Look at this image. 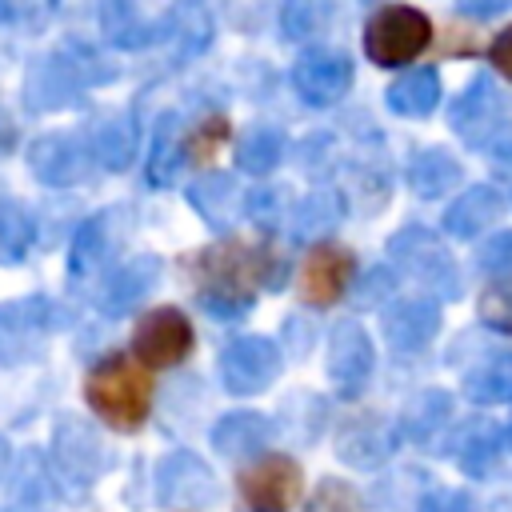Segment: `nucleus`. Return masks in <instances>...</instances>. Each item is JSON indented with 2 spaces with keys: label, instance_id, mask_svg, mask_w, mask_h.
<instances>
[{
  "label": "nucleus",
  "instance_id": "obj_1",
  "mask_svg": "<svg viewBox=\"0 0 512 512\" xmlns=\"http://www.w3.org/2000/svg\"><path fill=\"white\" fill-rule=\"evenodd\" d=\"M192 276L200 288V304L216 316H240L248 312L252 296L260 288H276L284 280V264L272 248L248 244V240H224L216 248L196 252Z\"/></svg>",
  "mask_w": 512,
  "mask_h": 512
},
{
  "label": "nucleus",
  "instance_id": "obj_2",
  "mask_svg": "<svg viewBox=\"0 0 512 512\" xmlns=\"http://www.w3.org/2000/svg\"><path fill=\"white\" fill-rule=\"evenodd\" d=\"M84 396L92 404V412L112 424L116 432H136L148 416V404H152V384H148V372L140 360L132 356H104L88 380H84Z\"/></svg>",
  "mask_w": 512,
  "mask_h": 512
},
{
  "label": "nucleus",
  "instance_id": "obj_3",
  "mask_svg": "<svg viewBox=\"0 0 512 512\" xmlns=\"http://www.w3.org/2000/svg\"><path fill=\"white\" fill-rule=\"evenodd\" d=\"M432 40V24L412 4H384L364 24V52L380 68H400L416 60Z\"/></svg>",
  "mask_w": 512,
  "mask_h": 512
},
{
  "label": "nucleus",
  "instance_id": "obj_4",
  "mask_svg": "<svg viewBox=\"0 0 512 512\" xmlns=\"http://www.w3.org/2000/svg\"><path fill=\"white\" fill-rule=\"evenodd\" d=\"M388 256L424 288L440 292V296H456V264L448 256V248L440 244V236H432L420 224L400 228L388 240Z\"/></svg>",
  "mask_w": 512,
  "mask_h": 512
},
{
  "label": "nucleus",
  "instance_id": "obj_5",
  "mask_svg": "<svg viewBox=\"0 0 512 512\" xmlns=\"http://www.w3.org/2000/svg\"><path fill=\"white\" fill-rule=\"evenodd\" d=\"M300 468L292 456H256L240 468L236 492L248 512H288L300 500Z\"/></svg>",
  "mask_w": 512,
  "mask_h": 512
},
{
  "label": "nucleus",
  "instance_id": "obj_6",
  "mask_svg": "<svg viewBox=\"0 0 512 512\" xmlns=\"http://www.w3.org/2000/svg\"><path fill=\"white\" fill-rule=\"evenodd\" d=\"M52 328V304L44 296H24L0 304V364L36 360Z\"/></svg>",
  "mask_w": 512,
  "mask_h": 512
},
{
  "label": "nucleus",
  "instance_id": "obj_7",
  "mask_svg": "<svg viewBox=\"0 0 512 512\" xmlns=\"http://www.w3.org/2000/svg\"><path fill=\"white\" fill-rule=\"evenodd\" d=\"M192 324L180 308H152L132 336V352L144 368H172L192 352Z\"/></svg>",
  "mask_w": 512,
  "mask_h": 512
},
{
  "label": "nucleus",
  "instance_id": "obj_8",
  "mask_svg": "<svg viewBox=\"0 0 512 512\" xmlns=\"http://www.w3.org/2000/svg\"><path fill=\"white\" fill-rule=\"evenodd\" d=\"M280 376V348L268 336H240L220 352V380L236 396H256Z\"/></svg>",
  "mask_w": 512,
  "mask_h": 512
},
{
  "label": "nucleus",
  "instance_id": "obj_9",
  "mask_svg": "<svg viewBox=\"0 0 512 512\" xmlns=\"http://www.w3.org/2000/svg\"><path fill=\"white\" fill-rule=\"evenodd\" d=\"M292 88L308 108H328L352 88V60L340 48H308L292 64Z\"/></svg>",
  "mask_w": 512,
  "mask_h": 512
},
{
  "label": "nucleus",
  "instance_id": "obj_10",
  "mask_svg": "<svg viewBox=\"0 0 512 512\" xmlns=\"http://www.w3.org/2000/svg\"><path fill=\"white\" fill-rule=\"evenodd\" d=\"M500 116H504V96H500V88L492 84L488 72L472 76V84L460 92V100L448 112L452 132L464 144H472V148H480V144H488V140H496L504 132L500 128Z\"/></svg>",
  "mask_w": 512,
  "mask_h": 512
},
{
  "label": "nucleus",
  "instance_id": "obj_11",
  "mask_svg": "<svg viewBox=\"0 0 512 512\" xmlns=\"http://www.w3.org/2000/svg\"><path fill=\"white\" fill-rule=\"evenodd\" d=\"M328 376L340 396H360L372 376V340L356 320H340L328 340Z\"/></svg>",
  "mask_w": 512,
  "mask_h": 512
},
{
  "label": "nucleus",
  "instance_id": "obj_12",
  "mask_svg": "<svg viewBox=\"0 0 512 512\" xmlns=\"http://www.w3.org/2000/svg\"><path fill=\"white\" fill-rule=\"evenodd\" d=\"M28 168L40 184L68 188V184L88 176V144L80 136H64V132L40 136L28 148Z\"/></svg>",
  "mask_w": 512,
  "mask_h": 512
},
{
  "label": "nucleus",
  "instance_id": "obj_13",
  "mask_svg": "<svg viewBox=\"0 0 512 512\" xmlns=\"http://www.w3.org/2000/svg\"><path fill=\"white\" fill-rule=\"evenodd\" d=\"M348 280H352V252L340 244H316L300 268V296L312 308H328L344 296Z\"/></svg>",
  "mask_w": 512,
  "mask_h": 512
},
{
  "label": "nucleus",
  "instance_id": "obj_14",
  "mask_svg": "<svg viewBox=\"0 0 512 512\" xmlns=\"http://www.w3.org/2000/svg\"><path fill=\"white\" fill-rule=\"evenodd\" d=\"M156 280H160V260H156L152 252L132 256V260H124V264L104 280L96 304H100V312H112V316H116V312H128L132 304H140V300L156 288Z\"/></svg>",
  "mask_w": 512,
  "mask_h": 512
},
{
  "label": "nucleus",
  "instance_id": "obj_15",
  "mask_svg": "<svg viewBox=\"0 0 512 512\" xmlns=\"http://www.w3.org/2000/svg\"><path fill=\"white\" fill-rule=\"evenodd\" d=\"M500 212H504V200H500V192L492 188V184H472L468 192H460L452 204H448V212H444V232L448 236H456V240H476L484 228H492L496 220H500Z\"/></svg>",
  "mask_w": 512,
  "mask_h": 512
},
{
  "label": "nucleus",
  "instance_id": "obj_16",
  "mask_svg": "<svg viewBox=\"0 0 512 512\" xmlns=\"http://www.w3.org/2000/svg\"><path fill=\"white\" fill-rule=\"evenodd\" d=\"M156 492L164 504H208L216 484L208 476V468L192 456V452H176L160 464V476H156Z\"/></svg>",
  "mask_w": 512,
  "mask_h": 512
},
{
  "label": "nucleus",
  "instance_id": "obj_17",
  "mask_svg": "<svg viewBox=\"0 0 512 512\" xmlns=\"http://www.w3.org/2000/svg\"><path fill=\"white\" fill-rule=\"evenodd\" d=\"M440 332V308L432 300H400L384 312V336L400 352H420Z\"/></svg>",
  "mask_w": 512,
  "mask_h": 512
},
{
  "label": "nucleus",
  "instance_id": "obj_18",
  "mask_svg": "<svg viewBox=\"0 0 512 512\" xmlns=\"http://www.w3.org/2000/svg\"><path fill=\"white\" fill-rule=\"evenodd\" d=\"M80 80L76 72L68 68L64 56H52V60H40L32 64L28 72V84H24V96H28V108L32 112H56V108H68L76 96H80Z\"/></svg>",
  "mask_w": 512,
  "mask_h": 512
},
{
  "label": "nucleus",
  "instance_id": "obj_19",
  "mask_svg": "<svg viewBox=\"0 0 512 512\" xmlns=\"http://www.w3.org/2000/svg\"><path fill=\"white\" fill-rule=\"evenodd\" d=\"M460 180H464V172L448 148H420L408 164V184L420 200H436V196L460 188Z\"/></svg>",
  "mask_w": 512,
  "mask_h": 512
},
{
  "label": "nucleus",
  "instance_id": "obj_20",
  "mask_svg": "<svg viewBox=\"0 0 512 512\" xmlns=\"http://www.w3.org/2000/svg\"><path fill=\"white\" fill-rule=\"evenodd\" d=\"M180 156H184V128H180L176 112H164V116H156V124H152V140H148V156H144V176H148V184L164 188V184L176 176Z\"/></svg>",
  "mask_w": 512,
  "mask_h": 512
},
{
  "label": "nucleus",
  "instance_id": "obj_21",
  "mask_svg": "<svg viewBox=\"0 0 512 512\" xmlns=\"http://www.w3.org/2000/svg\"><path fill=\"white\" fill-rule=\"evenodd\" d=\"M188 200H192V208H196L212 228H232V224H236L240 192H236V180H232V176H224V172H208V176L192 180Z\"/></svg>",
  "mask_w": 512,
  "mask_h": 512
},
{
  "label": "nucleus",
  "instance_id": "obj_22",
  "mask_svg": "<svg viewBox=\"0 0 512 512\" xmlns=\"http://www.w3.org/2000/svg\"><path fill=\"white\" fill-rule=\"evenodd\" d=\"M268 440H272V424H268L260 412H228V416L216 420V428H212L216 452H224V456H232V460L260 452Z\"/></svg>",
  "mask_w": 512,
  "mask_h": 512
},
{
  "label": "nucleus",
  "instance_id": "obj_23",
  "mask_svg": "<svg viewBox=\"0 0 512 512\" xmlns=\"http://www.w3.org/2000/svg\"><path fill=\"white\" fill-rule=\"evenodd\" d=\"M100 32L116 48H144L160 40V24H148L132 0H104L100 4Z\"/></svg>",
  "mask_w": 512,
  "mask_h": 512
},
{
  "label": "nucleus",
  "instance_id": "obj_24",
  "mask_svg": "<svg viewBox=\"0 0 512 512\" xmlns=\"http://www.w3.org/2000/svg\"><path fill=\"white\" fill-rule=\"evenodd\" d=\"M340 220H344V200H340V192H332V188L308 192V196L292 208V216H288L296 240H324L328 232H336Z\"/></svg>",
  "mask_w": 512,
  "mask_h": 512
},
{
  "label": "nucleus",
  "instance_id": "obj_25",
  "mask_svg": "<svg viewBox=\"0 0 512 512\" xmlns=\"http://www.w3.org/2000/svg\"><path fill=\"white\" fill-rule=\"evenodd\" d=\"M440 104V76L436 68H412L400 72V80H392L388 88V108L400 116H428Z\"/></svg>",
  "mask_w": 512,
  "mask_h": 512
},
{
  "label": "nucleus",
  "instance_id": "obj_26",
  "mask_svg": "<svg viewBox=\"0 0 512 512\" xmlns=\"http://www.w3.org/2000/svg\"><path fill=\"white\" fill-rule=\"evenodd\" d=\"M92 152H96V160H100L108 172L128 168V160L136 156V116H132V112L108 116V120L96 128V136H92Z\"/></svg>",
  "mask_w": 512,
  "mask_h": 512
},
{
  "label": "nucleus",
  "instance_id": "obj_27",
  "mask_svg": "<svg viewBox=\"0 0 512 512\" xmlns=\"http://www.w3.org/2000/svg\"><path fill=\"white\" fill-rule=\"evenodd\" d=\"M284 148H288V140H284L280 128L256 124V128H248V132L240 136V144H236V164H240V172H248V176H268V172L284 160Z\"/></svg>",
  "mask_w": 512,
  "mask_h": 512
},
{
  "label": "nucleus",
  "instance_id": "obj_28",
  "mask_svg": "<svg viewBox=\"0 0 512 512\" xmlns=\"http://www.w3.org/2000/svg\"><path fill=\"white\" fill-rule=\"evenodd\" d=\"M500 456V428L488 420H468L456 440V460L468 476H488Z\"/></svg>",
  "mask_w": 512,
  "mask_h": 512
},
{
  "label": "nucleus",
  "instance_id": "obj_29",
  "mask_svg": "<svg viewBox=\"0 0 512 512\" xmlns=\"http://www.w3.org/2000/svg\"><path fill=\"white\" fill-rule=\"evenodd\" d=\"M160 36H176L180 48L192 56L200 52L208 40H212V20H208V8L200 0H176L168 20L160 24Z\"/></svg>",
  "mask_w": 512,
  "mask_h": 512
},
{
  "label": "nucleus",
  "instance_id": "obj_30",
  "mask_svg": "<svg viewBox=\"0 0 512 512\" xmlns=\"http://www.w3.org/2000/svg\"><path fill=\"white\" fill-rule=\"evenodd\" d=\"M464 388L480 404H504V400H512V352H500V356H488L484 364H476L464 376Z\"/></svg>",
  "mask_w": 512,
  "mask_h": 512
},
{
  "label": "nucleus",
  "instance_id": "obj_31",
  "mask_svg": "<svg viewBox=\"0 0 512 512\" xmlns=\"http://www.w3.org/2000/svg\"><path fill=\"white\" fill-rule=\"evenodd\" d=\"M108 224H112V212H96L88 216L76 236H72V256H68V272L72 276H88L104 256H108Z\"/></svg>",
  "mask_w": 512,
  "mask_h": 512
},
{
  "label": "nucleus",
  "instance_id": "obj_32",
  "mask_svg": "<svg viewBox=\"0 0 512 512\" xmlns=\"http://www.w3.org/2000/svg\"><path fill=\"white\" fill-rule=\"evenodd\" d=\"M336 8L332 0H284V12H280V28L288 40L304 44V40H316L328 32Z\"/></svg>",
  "mask_w": 512,
  "mask_h": 512
},
{
  "label": "nucleus",
  "instance_id": "obj_33",
  "mask_svg": "<svg viewBox=\"0 0 512 512\" xmlns=\"http://www.w3.org/2000/svg\"><path fill=\"white\" fill-rule=\"evenodd\" d=\"M36 240L32 212L16 200H0V264H20Z\"/></svg>",
  "mask_w": 512,
  "mask_h": 512
},
{
  "label": "nucleus",
  "instance_id": "obj_34",
  "mask_svg": "<svg viewBox=\"0 0 512 512\" xmlns=\"http://www.w3.org/2000/svg\"><path fill=\"white\" fill-rule=\"evenodd\" d=\"M448 412H452L448 392H420V396L408 404V412H404V428H408L412 440H428V436L448 420Z\"/></svg>",
  "mask_w": 512,
  "mask_h": 512
},
{
  "label": "nucleus",
  "instance_id": "obj_35",
  "mask_svg": "<svg viewBox=\"0 0 512 512\" xmlns=\"http://www.w3.org/2000/svg\"><path fill=\"white\" fill-rule=\"evenodd\" d=\"M224 132H228V124H224V116H200L192 128H184V156L188 160H212L216 156V148H220V140H224Z\"/></svg>",
  "mask_w": 512,
  "mask_h": 512
},
{
  "label": "nucleus",
  "instance_id": "obj_36",
  "mask_svg": "<svg viewBox=\"0 0 512 512\" xmlns=\"http://www.w3.org/2000/svg\"><path fill=\"white\" fill-rule=\"evenodd\" d=\"M304 512H360V496L348 480H320Z\"/></svg>",
  "mask_w": 512,
  "mask_h": 512
},
{
  "label": "nucleus",
  "instance_id": "obj_37",
  "mask_svg": "<svg viewBox=\"0 0 512 512\" xmlns=\"http://www.w3.org/2000/svg\"><path fill=\"white\" fill-rule=\"evenodd\" d=\"M480 320L496 332H512V280H496L480 296Z\"/></svg>",
  "mask_w": 512,
  "mask_h": 512
},
{
  "label": "nucleus",
  "instance_id": "obj_38",
  "mask_svg": "<svg viewBox=\"0 0 512 512\" xmlns=\"http://www.w3.org/2000/svg\"><path fill=\"white\" fill-rule=\"evenodd\" d=\"M244 212H248L256 224L272 228V224H280V216H284V192H280V188H252L248 200H244Z\"/></svg>",
  "mask_w": 512,
  "mask_h": 512
},
{
  "label": "nucleus",
  "instance_id": "obj_39",
  "mask_svg": "<svg viewBox=\"0 0 512 512\" xmlns=\"http://www.w3.org/2000/svg\"><path fill=\"white\" fill-rule=\"evenodd\" d=\"M480 264L496 276H508L512 280V232H496V240H488L480 248Z\"/></svg>",
  "mask_w": 512,
  "mask_h": 512
},
{
  "label": "nucleus",
  "instance_id": "obj_40",
  "mask_svg": "<svg viewBox=\"0 0 512 512\" xmlns=\"http://www.w3.org/2000/svg\"><path fill=\"white\" fill-rule=\"evenodd\" d=\"M420 512H476L472 500L464 492H452V488H436L420 500Z\"/></svg>",
  "mask_w": 512,
  "mask_h": 512
},
{
  "label": "nucleus",
  "instance_id": "obj_41",
  "mask_svg": "<svg viewBox=\"0 0 512 512\" xmlns=\"http://www.w3.org/2000/svg\"><path fill=\"white\" fill-rule=\"evenodd\" d=\"M488 56H492V64H496V72L504 76V80H512V24L492 40V48H488Z\"/></svg>",
  "mask_w": 512,
  "mask_h": 512
},
{
  "label": "nucleus",
  "instance_id": "obj_42",
  "mask_svg": "<svg viewBox=\"0 0 512 512\" xmlns=\"http://www.w3.org/2000/svg\"><path fill=\"white\" fill-rule=\"evenodd\" d=\"M456 8H460V12H468V16H476V20H488V16L508 12V8H512V0H456Z\"/></svg>",
  "mask_w": 512,
  "mask_h": 512
},
{
  "label": "nucleus",
  "instance_id": "obj_43",
  "mask_svg": "<svg viewBox=\"0 0 512 512\" xmlns=\"http://www.w3.org/2000/svg\"><path fill=\"white\" fill-rule=\"evenodd\" d=\"M384 292H388V272H380V268H376V272H368V280H364V292H360L356 300H360V304H376Z\"/></svg>",
  "mask_w": 512,
  "mask_h": 512
},
{
  "label": "nucleus",
  "instance_id": "obj_44",
  "mask_svg": "<svg viewBox=\"0 0 512 512\" xmlns=\"http://www.w3.org/2000/svg\"><path fill=\"white\" fill-rule=\"evenodd\" d=\"M492 152H496L504 164H512V128H504V132L492 140Z\"/></svg>",
  "mask_w": 512,
  "mask_h": 512
},
{
  "label": "nucleus",
  "instance_id": "obj_45",
  "mask_svg": "<svg viewBox=\"0 0 512 512\" xmlns=\"http://www.w3.org/2000/svg\"><path fill=\"white\" fill-rule=\"evenodd\" d=\"M12 148V128H8V116L0 112V152H8Z\"/></svg>",
  "mask_w": 512,
  "mask_h": 512
},
{
  "label": "nucleus",
  "instance_id": "obj_46",
  "mask_svg": "<svg viewBox=\"0 0 512 512\" xmlns=\"http://www.w3.org/2000/svg\"><path fill=\"white\" fill-rule=\"evenodd\" d=\"M8 464H12V452H8V444H4V440H0V476H4V472H8Z\"/></svg>",
  "mask_w": 512,
  "mask_h": 512
},
{
  "label": "nucleus",
  "instance_id": "obj_47",
  "mask_svg": "<svg viewBox=\"0 0 512 512\" xmlns=\"http://www.w3.org/2000/svg\"><path fill=\"white\" fill-rule=\"evenodd\" d=\"M504 436H508V448H512V420H508V432Z\"/></svg>",
  "mask_w": 512,
  "mask_h": 512
}]
</instances>
